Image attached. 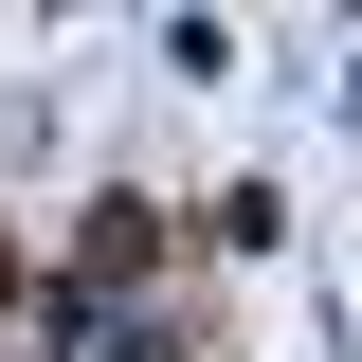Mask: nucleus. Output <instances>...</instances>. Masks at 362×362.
<instances>
[{
  "mask_svg": "<svg viewBox=\"0 0 362 362\" xmlns=\"http://www.w3.org/2000/svg\"><path fill=\"white\" fill-rule=\"evenodd\" d=\"M37 362H163V326L109 308V290H54V308H37Z\"/></svg>",
  "mask_w": 362,
  "mask_h": 362,
  "instance_id": "1",
  "label": "nucleus"
}]
</instances>
